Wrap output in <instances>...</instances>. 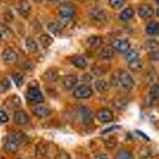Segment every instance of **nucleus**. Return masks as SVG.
I'll return each instance as SVG.
<instances>
[{
    "label": "nucleus",
    "instance_id": "f257e3e1",
    "mask_svg": "<svg viewBox=\"0 0 159 159\" xmlns=\"http://www.w3.org/2000/svg\"><path fill=\"white\" fill-rule=\"evenodd\" d=\"M25 136L19 132H14L7 137V142L4 144V150L6 152L13 154L18 150L20 146L24 143Z\"/></svg>",
    "mask_w": 159,
    "mask_h": 159
},
{
    "label": "nucleus",
    "instance_id": "f03ea898",
    "mask_svg": "<svg viewBox=\"0 0 159 159\" xmlns=\"http://www.w3.org/2000/svg\"><path fill=\"white\" fill-rule=\"evenodd\" d=\"M26 99L32 103H41L44 102V96L37 86H30L26 93Z\"/></svg>",
    "mask_w": 159,
    "mask_h": 159
},
{
    "label": "nucleus",
    "instance_id": "7ed1b4c3",
    "mask_svg": "<svg viewBox=\"0 0 159 159\" xmlns=\"http://www.w3.org/2000/svg\"><path fill=\"white\" fill-rule=\"evenodd\" d=\"M118 82L126 90H131L134 86V81L131 75L127 71L123 70L118 75Z\"/></svg>",
    "mask_w": 159,
    "mask_h": 159
},
{
    "label": "nucleus",
    "instance_id": "20e7f679",
    "mask_svg": "<svg viewBox=\"0 0 159 159\" xmlns=\"http://www.w3.org/2000/svg\"><path fill=\"white\" fill-rule=\"evenodd\" d=\"M93 94V91L92 88L88 86V85L82 84L76 88L73 92V96L76 99H89V97L92 96Z\"/></svg>",
    "mask_w": 159,
    "mask_h": 159
},
{
    "label": "nucleus",
    "instance_id": "39448f33",
    "mask_svg": "<svg viewBox=\"0 0 159 159\" xmlns=\"http://www.w3.org/2000/svg\"><path fill=\"white\" fill-rule=\"evenodd\" d=\"M2 59L6 65H13L17 63L18 57L14 49L11 48H6L2 52Z\"/></svg>",
    "mask_w": 159,
    "mask_h": 159
},
{
    "label": "nucleus",
    "instance_id": "423d86ee",
    "mask_svg": "<svg viewBox=\"0 0 159 159\" xmlns=\"http://www.w3.org/2000/svg\"><path fill=\"white\" fill-rule=\"evenodd\" d=\"M58 11L61 17L65 18H72L76 13L74 6L69 2H63L58 7Z\"/></svg>",
    "mask_w": 159,
    "mask_h": 159
},
{
    "label": "nucleus",
    "instance_id": "0eeeda50",
    "mask_svg": "<svg viewBox=\"0 0 159 159\" xmlns=\"http://www.w3.org/2000/svg\"><path fill=\"white\" fill-rule=\"evenodd\" d=\"M112 48L119 52H127L130 49V44L126 39H116L111 43Z\"/></svg>",
    "mask_w": 159,
    "mask_h": 159
},
{
    "label": "nucleus",
    "instance_id": "6e6552de",
    "mask_svg": "<svg viewBox=\"0 0 159 159\" xmlns=\"http://www.w3.org/2000/svg\"><path fill=\"white\" fill-rule=\"evenodd\" d=\"M97 119L100 123H110L114 119V114L110 109L101 108L97 111Z\"/></svg>",
    "mask_w": 159,
    "mask_h": 159
},
{
    "label": "nucleus",
    "instance_id": "1a4fd4ad",
    "mask_svg": "<svg viewBox=\"0 0 159 159\" xmlns=\"http://www.w3.org/2000/svg\"><path fill=\"white\" fill-rule=\"evenodd\" d=\"M90 17L94 22H99V23H103L106 21V13L103 9L99 7L92 8L90 11Z\"/></svg>",
    "mask_w": 159,
    "mask_h": 159
},
{
    "label": "nucleus",
    "instance_id": "9d476101",
    "mask_svg": "<svg viewBox=\"0 0 159 159\" xmlns=\"http://www.w3.org/2000/svg\"><path fill=\"white\" fill-rule=\"evenodd\" d=\"M154 11L150 5L143 4L138 8V15L143 19H148L154 16Z\"/></svg>",
    "mask_w": 159,
    "mask_h": 159
},
{
    "label": "nucleus",
    "instance_id": "9b49d317",
    "mask_svg": "<svg viewBox=\"0 0 159 159\" xmlns=\"http://www.w3.org/2000/svg\"><path fill=\"white\" fill-rule=\"evenodd\" d=\"M17 11L21 16L28 18L31 13V6L28 0H20L17 7Z\"/></svg>",
    "mask_w": 159,
    "mask_h": 159
},
{
    "label": "nucleus",
    "instance_id": "f8f14e48",
    "mask_svg": "<svg viewBox=\"0 0 159 159\" xmlns=\"http://www.w3.org/2000/svg\"><path fill=\"white\" fill-rule=\"evenodd\" d=\"M14 121L16 124L21 125V126H23V125L27 124L30 121L29 116L27 115V113H25L24 111L22 110H18L15 112L14 114Z\"/></svg>",
    "mask_w": 159,
    "mask_h": 159
},
{
    "label": "nucleus",
    "instance_id": "ddd939ff",
    "mask_svg": "<svg viewBox=\"0 0 159 159\" xmlns=\"http://www.w3.org/2000/svg\"><path fill=\"white\" fill-rule=\"evenodd\" d=\"M32 112L36 117L39 118V119H42V118L48 117L49 116H50L51 113H52V111L49 107L42 106V105H38V106H35L32 109Z\"/></svg>",
    "mask_w": 159,
    "mask_h": 159
},
{
    "label": "nucleus",
    "instance_id": "4468645a",
    "mask_svg": "<svg viewBox=\"0 0 159 159\" xmlns=\"http://www.w3.org/2000/svg\"><path fill=\"white\" fill-rule=\"evenodd\" d=\"M70 61L75 67L79 69H85L88 67L87 61L83 56L80 55H74L72 57Z\"/></svg>",
    "mask_w": 159,
    "mask_h": 159
},
{
    "label": "nucleus",
    "instance_id": "2eb2a0df",
    "mask_svg": "<svg viewBox=\"0 0 159 159\" xmlns=\"http://www.w3.org/2000/svg\"><path fill=\"white\" fill-rule=\"evenodd\" d=\"M78 82L77 76L73 74L67 75L65 76L63 79V85L64 87L68 90H71L76 85Z\"/></svg>",
    "mask_w": 159,
    "mask_h": 159
},
{
    "label": "nucleus",
    "instance_id": "dca6fc26",
    "mask_svg": "<svg viewBox=\"0 0 159 159\" xmlns=\"http://www.w3.org/2000/svg\"><path fill=\"white\" fill-rule=\"evenodd\" d=\"M87 43L92 49H98L103 45V39L97 35H92L87 39Z\"/></svg>",
    "mask_w": 159,
    "mask_h": 159
},
{
    "label": "nucleus",
    "instance_id": "f3484780",
    "mask_svg": "<svg viewBox=\"0 0 159 159\" xmlns=\"http://www.w3.org/2000/svg\"><path fill=\"white\" fill-rule=\"evenodd\" d=\"M22 104V101L18 96H12L6 100V106L9 108H18Z\"/></svg>",
    "mask_w": 159,
    "mask_h": 159
},
{
    "label": "nucleus",
    "instance_id": "a211bd4d",
    "mask_svg": "<svg viewBox=\"0 0 159 159\" xmlns=\"http://www.w3.org/2000/svg\"><path fill=\"white\" fill-rule=\"evenodd\" d=\"M146 31H147V34L150 36H156L159 34V24L158 22H155V21H152V22H149L148 25H147L146 28Z\"/></svg>",
    "mask_w": 159,
    "mask_h": 159
},
{
    "label": "nucleus",
    "instance_id": "6ab92c4d",
    "mask_svg": "<svg viewBox=\"0 0 159 159\" xmlns=\"http://www.w3.org/2000/svg\"><path fill=\"white\" fill-rule=\"evenodd\" d=\"M45 80L49 82H55L57 81L59 78L58 75V71L56 69H48L44 74Z\"/></svg>",
    "mask_w": 159,
    "mask_h": 159
},
{
    "label": "nucleus",
    "instance_id": "aec40b11",
    "mask_svg": "<svg viewBox=\"0 0 159 159\" xmlns=\"http://www.w3.org/2000/svg\"><path fill=\"white\" fill-rule=\"evenodd\" d=\"M95 87H96V90L100 93H103L109 90L110 89V84L108 82L104 80H97L95 82Z\"/></svg>",
    "mask_w": 159,
    "mask_h": 159
},
{
    "label": "nucleus",
    "instance_id": "412c9836",
    "mask_svg": "<svg viewBox=\"0 0 159 159\" xmlns=\"http://www.w3.org/2000/svg\"><path fill=\"white\" fill-rule=\"evenodd\" d=\"M62 25L60 24V22H52L48 24V30L52 33V34L58 36L61 34L62 32Z\"/></svg>",
    "mask_w": 159,
    "mask_h": 159
},
{
    "label": "nucleus",
    "instance_id": "4be33fe9",
    "mask_svg": "<svg viewBox=\"0 0 159 159\" xmlns=\"http://www.w3.org/2000/svg\"><path fill=\"white\" fill-rule=\"evenodd\" d=\"M115 159H134V155L129 150L121 149L116 153Z\"/></svg>",
    "mask_w": 159,
    "mask_h": 159
},
{
    "label": "nucleus",
    "instance_id": "5701e85b",
    "mask_svg": "<svg viewBox=\"0 0 159 159\" xmlns=\"http://www.w3.org/2000/svg\"><path fill=\"white\" fill-rule=\"evenodd\" d=\"M134 15V10L130 7H127L126 9L123 10L121 13H120V15H119V18L122 21H124V22H127L129 21L130 19H131L133 18Z\"/></svg>",
    "mask_w": 159,
    "mask_h": 159
},
{
    "label": "nucleus",
    "instance_id": "b1692460",
    "mask_svg": "<svg viewBox=\"0 0 159 159\" xmlns=\"http://www.w3.org/2000/svg\"><path fill=\"white\" fill-rule=\"evenodd\" d=\"M39 41L41 45L44 48H45V49L49 47L52 44V42H53V39H52V37L49 34H44L41 35L39 38Z\"/></svg>",
    "mask_w": 159,
    "mask_h": 159
},
{
    "label": "nucleus",
    "instance_id": "393cba45",
    "mask_svg": "<svg viewBox=\"0 0 159 159\" xmlns=\"http://www.w3.org/2000/svg\"><path fill=\"white\" fill-rule=\"evenodd\" d=\"M25 47L30 52H36L38 51V44L32 38H27L25 39Z\"/></svg>",
    "mask_w": 159,
    "mask_h": 159
},
{
    "label": "nucleus",
    "instance_id": "a878e982",
    "mask_svg": "<svg viewBox=\"0 0 159 159\" xmlns=\"http://www.w3.org/2000/svg\"><path fill=\"white\" fill-rule=\"evenodd\" d=\"M80 114H81V119L84 123H89L92 121V112L90 111L87 107H82L80 110Z\"/></svg>",
    "mask_w": 159,
    "mask_h": 159
},
{
    "label": "nucleus",
    "instance_id": "bb28decb",
    "mask_svg": "<svg viewBox=\"0 0 159 159\" xmlns=\"http://www.w3.org/2000/svg\"><path fill=\"white\" fill-rule=\"evenodd\" d=\"M99 55L102 59L109 60L114 56V51L112 50V49H111V48H104L99 52Z\"/></svg>",
    "mask_w": 159,
    "mask_h": 159
},
{
    "label": "nucleus",
    "instance_id": "cd10ccee",
    "mask_svg": "<svg viewBox=\"0 0 159 159\" xmlns=\"http://www.w3.org/2000/svg\"><path fill=\"white\" fill-rule=\"evenodd\" d=\"M149 96L152 100H157L159 99V85L154 84L153 85L150 89Z\"/></svg>",
    "mask_w": 159,
    "mask_h": 159
},
{
    "label": "nucleus",
    "instance_id": "c85d7f7f",
    "mask_svg": "<svg viewBox=\"0 0 159 159\" xmlns=\"http://www.w3.org/2000/svg\"><path fill=\"white\" fill-rule=\"evenodd\" d=\"M127 102L123 98H117L113 100V105L116 108L119 110H123L127 107Z\"/></svg>",
    "mask_w": 159,
    "mask_h": 159
},
{
    "label": "nucleus",
    "instance_id": "c756f323",
    "mask_svg": "<svg viewBox=\"0 0 159 159\" xmlns=\"http://www.w3.org/2000/svg\"><path fill=\"white\" fill-rule=\"evenodd\" d=\"M47 154V148H46V146L42 143H39L37 147L36 150V154L39 158H42V157H45Z\"/></svg>",
    "mask_w": 159,
    "mask_h": 159
},
{
    "label": "nucleus",
    "instance_id": "7c9ffc66",
    "mask_svg": "<svg viewBox=\"0 0 159 159\" xmlns=\"http://www.w3.org/2000/svg\"><path fill=\"white\" fill-rule=\"evenodd\" d=\"M12 79L17 87L20 88L24 83V76L19 72H15L12 76Z\"/></svg>",
    "mask_w": 159,
    "mask_h": 159
},
{
    "label": "nucleus",
    "instance_id": "2f4dec72",
    "mask_svg": "<svg viewBox=\"0 0 159 159\" xmlns=\"http://www.w3.org/2000/svg\"><path fill=\"white\" fill-rule=\"evenodd\" d=\"M129 68L132 71H139L143 69V63L139 59H136L133 61H130L128 63Z\"/></svg>",
    "mask_w": 159,
    "mask_h": 159
},
{
    "label": "nucleus",
    "instance_id": "473e14b6",
    "mask_svg": "<svg viewBox=\"0 0 159 159\" xmlns=\"http://www.w3.org/2000/svg\"><path fill=\"white\" fill-rule=\"evenodd\" d=\"M126 60L127 61V62L133 61L134 60L139 59V53H138L137 51H135L134 49H129L128 51L126 53Z\"/></svg>",
    "mask_w": 159,
    "mask_h": 159
},
{
    "label": "nucleus",
    "instance_id": "72a5a7b5",
    "mask_svg": "<svg viewBox=\"0 0 159 159\" xmlns=\"http://www.w3.org/2000/svg\"><path fill=\"white\" fill-rule=\"evenodd\" d=\"M109 5L112 9L119 10L124 5V0H109Z\"/></svg>",
    "mask_w": 159,
    "mask_h": 159
},
{
    "label": "nucleus",
    "instance_id": "f704fd0d",
    "mask_svg": "<svg viewBox=\"0 0 159 159\" xmlns=\"http://www.w3.org/2000/svg\"><path fill=\"white\" fill-rule=\"evenodd\" d=\"M117 139L115 138H111L104 142V146L107 149H113L117 146Z\"/></svg>",
    "mask_w": 159,
    "mask_h": 159
},
{
    "label": "nucleus",
    "instance_id": "c9c22d12",
    "mask_svg": "<svg viewBox=\"0 0 159 159\" xmlns=\"http://www.w3.org/2000/svg\"><path fill=\"white\" fill-rule=\"evenodd\" d=\"M139 155L141 158H147L150 155V150L148 147H142L139 151Z\"/></svg>",
    "mask_w": 159,
    "mask_h": 159
},
{
    "label": "nucleus",
    "instance_id": "e433bc0d",
    "mask_svg": "<svg viewBox=\"0 0 159 159\" xmlns=\"http://www.w3.org/2000/svg\"><path fill=\"white\" fill-rule=\"evenodd\" d=\"M54 159H71L70 155L65 150H59L55 155Z\"/></svg>",
    "mask_w": 159,
    "mask_h": 159
},
{
    "label": "nucleus",
    "instance_id": "4c0bfd02",
    "mask_svg": "<svg viewBox=\"0 0 159 159\" xmlns=\"http://www.w3.org/2000/svg\"><path fill=\"white\" fill-rule=\"evenodd\" d=\"M146 46H147V49L154 50V49L158 46V43H157V42L156 40L150 39L148 40V41H147V42H146Z\"/></svg>",
    "mask_w": 159,
    "mask_h": 159
},
{
    "label": "nucleus",
    "instance_id": "58836bf2",
    "mask_svg": "<svg viewBox=\"0 0 159 159\" xmlns=\"http://www.w3.org/2000/svg\"><path fill=\"white\" fill-rule=\"evenodd\" d=\"M149 58L152 61H159V49H154L149 52Z\"/></svg>",
    "mask_w": 159,
    "mask_h": 159
},
{
    "label": "nucleus",
    "instance_id": "ea45409f",
    "mask_svg": "<svg viewBox=\"0 0 159 159\" xmlns=\"http://www.w3.org/2000/svg\"><path fill=\"white\" fill-rule=\"evenodd\" d=\"M8 120H9V116L7 114V112L0 110V123H7Z\"/></svg>",
    "mask_w": 159,
    "mask_h": 159
},
{
    "label": "nucleus",
    "instance_id": "a19ab883",
    "mask_svg": "<svg viewBox=\"0 0 159 159\" xmlns=\"http://www.w3.org/2000/svg\"><path fill=\"white\" fill-rule=\"evenodd\" d=\"M4 18L7 22H11L13 19H14V15H13L12 13L10 11H6L5 14H4Z\"/></svg>",
    "mask_w": 159,
    "mask_h": 159
},
{
    "label": "nucleus",
    "instance_id": "79ce46f5",
    "mask_svg": "<svg viewBox=\"0 0 159 159\" xmlns=\"http://www.w3.org/2000/svg\"><path fill=\"white\" fill-rule=\"evenodd\" d=\"M119 128H120V127H119V126H111V127H109V128L105 129L103 131H102V134H107V133H109V132H111L113 131V130H116Z\"/></svg>",
    "mask_w": 159,
    "mask_h": 159
},
{
    "label": "nucleus",
    "instance_id": "37998d69",
    "mask_svg": "<svg viewBox=\"0 0 159 159\" xmlns=\"http://www.w3.org/2000/svg\"><path fill=\"white\" fill-rule=\"evenodd\" d=\"M94 159H109L108 156L106 154H103V153H99V154H96L95 156Z\"/></svg>",
    "mask_w": 159,
    "mask_h": 159
},
{
    "label": "nucleus",
    "instance_id": "c03bdc74",
    "mask_svg": "<svg viewBox=\"0 0 159 159\" xmlns=\"http://www.w3.org/2000/svg\"><path fill=\"white\" fill-rule=\"evenodd\" d=\"M35 2H37V3H38V2H41L42 1V0H34Z\"/></svg>",
    "mask_w": 159,
    "mask_h": 159
},
{
    "label": "nucleus",
    "instance_id": "a18cd8bd",
    "mask_svg": "<svg viewBox=\"0 0 159 159\" xmlns=\"http://www.w3.org/2000/svg\"><path fill=\"white\" fill-rule=\"evenodd\" d=\"M2 33L0 32V42H1V41H2Z\"/></svg>",
    "mask_w": 159,
    "mask_h": 159
},
{
    "label": "nucleus",
    "instance_id": "49530a36",
    "mask_svg": "<svg viewBox=\"0 0 159 159\" xmlns=\"http://www.w3.org/2000/svg\"><path fill=\"white\" fill-rule=\"evenodd\" d=\"M157 16L159 18V8L157 10Z\"/></svg>",
    "mask_w": 159,
    "mask_h": 159
},
{
    "label": "nucleus",
    "instance_id": "de8ad7c7",
    "mask_svg": "<svg viewBox=\"0 0 159 159\" xmlns=\"http://www.w3.org/2000/svg\"><path fill=\"white\" fill-rule=\"evenodd\" d=\"M49 1H50V2H56L57 0H49Z\"/></svg>",
    "mask_w": 159,
    "mask_h": 159
},
{
    "label": "nucleus",
    "instance_id": "09e8293b",
    "mask_svg": "<svg viewBox=\"0 0 159 159\" xmlns=\"http://www.w3.org/2000/svg\"><path fill=\"white\" fill-rule=\"evenodd\" d=\"M155 1H156V2H157V3H158V4H159V0H155Z\"/></svg>",
    "mask_w": 159,
    "mask_h": 159
},
{
    "label": "nucleus",
    "instance_id": "8fccbe9b",
    "mask_svg": "<svg viewBox=\"0 0 159 159\" xmlns=\"http://www.w3.org/2000/svg\"><path fill=\"white\" fill-rule=\"evenodd\" d=\"M17 159H21V158H17Z\"/></svg>",
    "mask_w": 159,
    "mask_h": 159
}]
</instances>
